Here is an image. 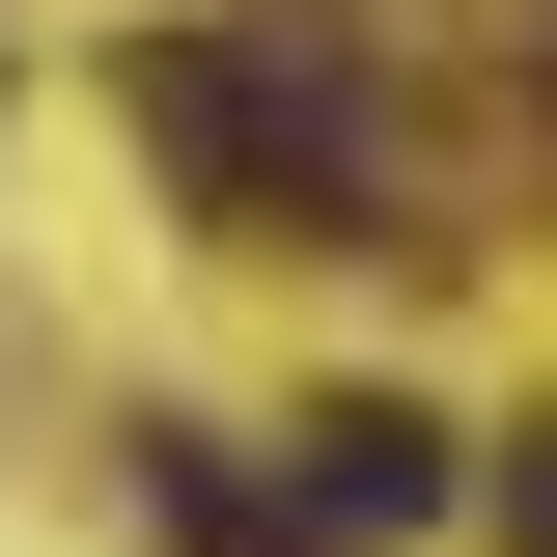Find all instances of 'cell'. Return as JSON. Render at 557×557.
I'll return each mask as SVG.
<instances>
[{"label":"cell","instance_id":"cell-1","mask_svg":"<svg viewBox=\"0 0 557 557\" xmlns=\"http://www.w3.org/2000/svg\"><path fill=\"white\" fill-rule=\"evenodd\" d=\"M139 139H168V168H196V223H251V251L391 223V112H362L335 28H168V57H139Z\"/></svg>","mask_w":557,"mask_h":557},{"label":"cell","instance_id":"cell-2","mask_svg":"<svg viewBox=\"0 0 557 557\" xmlns=\"http://www.w3.org/2000/svg\"><path fill=\"white\" fill-rule=\"evenodd\" d=\"M278 502H307V557H391L418 502H446V418H418V391H335V418H278Z\"/></svg>","mask_w":557,"mask_h":557},{"label":"cell","instance_id":"cell-3","mask_svg":"<svg viewBox=\"0 0 557 557\" xmlns=\"http://www.w3.org/2000/svg\"><path fill=\"white\" fill-rule=\"evenodd\" d=\"M139 502H168V557H307V502L223 474V418H168V446H139Z\"/></svg>","mask_w":557,"mask_h":557},{"label":"cell","instance_id":"cell-4","mask_svg":"<svg viewBox=\"0 0 557 557\" xmlns=\"http://www.w3.org/2000/svg\"><path fill=\"white\" fill-rule=\"evenodd\" d=\"M502 530H530V557H557V418H530V474H502Z\"/></svg>","mask_w":557,"mask_h":557}]
</instances>
